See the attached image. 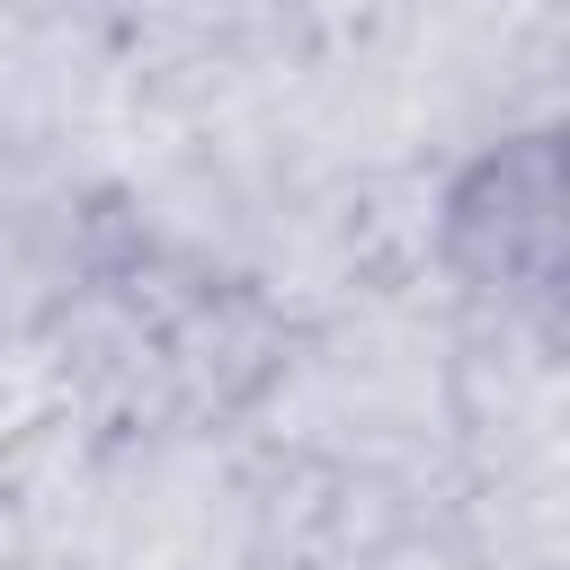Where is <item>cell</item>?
Masks as SVG:
<instances>
[{
	"instance_id": "1",
	"label": "cell",
	"mask_w": 570,
	"mask_h": 570,
	"mask_svg": "<svg viewBox=\"0 0 570 570\" xmlns=\"http://www.w3.org/2000/svg\"><path fill=\"white\" fill-rule=\"evenodd\" d=\"M134 249L142 223L116 196L45 160H0V338H62Z\"/></svg>"
},
{
	"instance_id": "2",
	"label": "cell",
	"mask_w": 570,
	"mask_h": 570,
	"mask_svg": "<svg viewBox=\"0 0 570 570\" xmlns=\"http://www.w3.org/2000/svg\"><path fill=\"white\" fill-rule=\"evenodd\" d=\"M445 267L463 276V294L525 312L552 330V294H561V160L552 134H508L490 142L454 187H445Z\"/></svg>"
}]
</instances>
